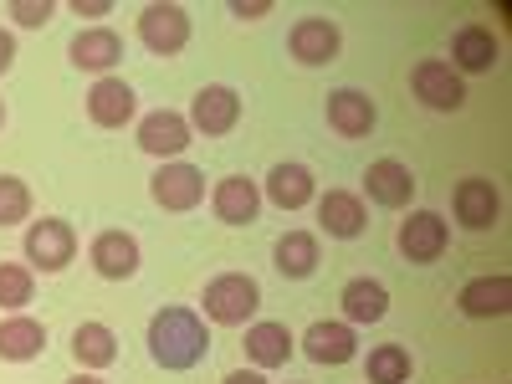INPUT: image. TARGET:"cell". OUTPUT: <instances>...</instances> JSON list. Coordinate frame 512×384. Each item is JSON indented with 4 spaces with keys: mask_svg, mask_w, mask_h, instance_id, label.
I'll return each mask as SVG.
<instances>
[{
    "mask_svg": "<svg viewBox=\"0 0 512 384\" xmlns=\"http://www.w3.org/2000/svg\"><path fill=\"white\" fill-rule=\"evenodd\" d=\"M139 149L154 159H180L190 149V118L175 108H159L139 118Z\"/></svg>",
    "mask_w": 512,
    "mask_h": 384,
    "instance_id": "obj_7",
    "label": "cell"
},
{
    "mask_svg": "<svg viewBox=\"0 0 512 384\" xmlns=\"http://www.w3.org/2000/svg\"><path fill=\"white\" fill-rule=\"evenodd\" d=\"M0 123H6V103H0Z\"/></svg>",
    "mask_w": 512,
    "mask_h": 384,
    "instance_id": "obj_37",
    "label": "cell"
},
{
    "mask_svg": "<svg viewBox=\"0 0 512 384\" xmlns=\"http://www.w3.org/2000/svg\"><path fill=\"white\" fill-rule=\"evenodd\" d=\"M446 241H451V231H446V221L436 216V210H415L410 221H400V256L415 262V267L436 262V256L446 251Z\"/></svg>",
    "mask_w": 512,
    "mask_h": 384,
    "instance_id": "obj_10",
    "label": "cell"
},
{
    "mask_svg": "<svg viewBox=\"0 0 512 384\" xmlns=\"http://www.w3.org/2000/svg\"><path fill=\"white\" fill-rule=\"evenodd\" d=\"M318 226H323L333 241H354V236H364V226H369V210H364V200H359L354 190H328V195L318 200Z\"/></svg>",
    "mask_w": 512,
    "mask_h": 384,
    "instance_id": "obj_13",
    "label": "cell"
},
{
    "mask_svg": "<svg viewBox=\"0 0 512 384\" xmlns=\"http://www.w3.org/2000/svg\"><path fill=\"white\" fill-rule=\"evenodd\" d=\"M118 57H123V41H118L108 26H88V31H77V36H72V62H77V67L108 72Z\"/></svg>",
    "mask_w": 512,
    "mask_h": 384,
    "instance_id": "obj_21",
    "label": "cell"
},
{
    "mask_svg": "<svg viewBox=\"0 0 512 384\" xmlns=\"http://www.w3.org/2000/svg\"><path fill=\"white\" fill-rule=\"evenodd\" d=\"M31 303V267H16V262H0V308H26Z\"/></svg>",
    "mask_w": 512,
    "mask_h": 384,
    "instance_id": "obj_30",
    "label": "cell"
},
{
    "mask_svg": "<svg viewBox=\"0 0 512 384\" xmlns=\"http://www.w3.org/2000/svg\"><path fill=\"white\" fill-rule=\"evenodd\" d=\"M67 384H103V379H93V374H77V379H67Z\"/></svg>",
    "mask_w": 512,
    "mask_h": 384,
    "instance_id": "obj_36",
    "label": "cell"
},
{
    "mask_svg": "<svg viewBox=\"0 0 512 384\" xmlns=\"http://www.w3.org/2000/svg\"><path fill=\"white\" fill-rule=\"evenodd\" d=\"M113 6L108 0H72V16H88V21H98V16H108Z\"/></svg>",
    "mask_w": 512,
    "mask_h": 384,
    "instance_id": "obj_33",
    "label": "cell"
},
{
    "mask_svg": "<svg viewBox=\"0 0 512 384\" xmlns=\"http://www.w3.org/2000/svg\"><path fill=\"white\" fill-rule=\"evenodd\" d=\"M11 16H16L21 26H47V21L57 16V6H52V0H16Z\"/></svg>",
    "mask_w": 512,
    "mask_h": 384,
    "instance_id": "obj_31",
    "label": "cell"
},
{
    "mask_svg": "<svg viewBox=\"0 0 512 384\" xmlns=\"http://www.w3.org/2000/svg\"><path fill=\"white\" fill-rule=\"evenodd\" d=\"M338 303H344L349 323H379L384 313H390V292H384V282H374V277H354Z\"/></svg>",
    "mask_w": 512,
    "mask_h": 384,
    "instance_id": "obj_24",
    "label": "cell"
},
{
    "mask_svg": "<svg viewBox=\"0 0 512 384\" xmlns=\"http://www.w3.org/2000/svg\"><path fill=\"white\" fill-rule=\"evenodd\" d=\"M221 384H267L262 374H256V369H236V374H226Z\"/></svg>",
    "mask_w": 512,
    "mask_h": 384,
    "instance_id": "obj_35",
    "label": "cell"
},
{
    "mask_svg": "<svg viewBox=\"0 0 512 384\" xmlns=\"http://www.w3.org/2000/svg\"><path fill=\"white\" fill-rule=\"evenodd\" d=\"M338 47H344V36H338V26H333L328 16H303V21L292 26V36H287V52L303 62V67H323V62H333Z\"/></svg>",
    "mask_w": 512,
    "mask_h": 384,
    "instance_id": "obj_9",
    "label": "cell"
},
{
    "mask_svg": "<svg viewBox=\"0 0 512 384\" xmlns=\"http://www.w3.org/2000/svg\"><path fill=\"white\" fill-rule=\"evenodd\" d=\"M88 262H93L98 277L123 282V277L139 272V241L128 236V231H103V236H93V246H88Z\"/></svg>",
    "mask_w": 512,
    "mask_h": 384,
    "instance_id": "obj_12",
    "label": "cell"
},
{
    "mask_svg": "<svg viewBox=\"0 0 512 384\" xmlns=\"http://www.w3.org/2000/svg\"><path fill=\"white\" fill-rule=\"evenodd\" d=\"M11 67H16V36L0 31V72H11Z\"/></svg>",
    "mask_w": 512,
    "mask_h": 384,
    "instance_id": "obj_34",
    "label": "cell"
},
{
    "mask_svg": "<svg viewBox=\"0 0 512 384\" xmlns=\"http://www.w3.org/2000/svg\"><path fill=\"white\" fill-rule=\"evenodd\" d=\"M72 354H77L82 369H108L118 359V338H113L108 323H82L72 333Z\"/></svg>",
    "mask_w": 512,
    "mask_h": 384,
    "instance_id": "obj_27",
    "label": "cell"
},
{
    "mask_svg": "<svg viewBox=\"0 0 512 384\" xmlns=\"http://www.w3.org/2000/svg\"><path fill=\"white\" fill-rule=\"evenodd\" d=\"M200 308H205V318H210V323L236 328V323H246L256 308H262V287H256L246 272H221L216 282H205Z\"/></svg>",
    "mask_w": 512,
    "mask_h": 384,
    "instance_id": "obj_2",
    "label": "cell"
},
{
    "mask_svg": "<svg viewBox=\"0 0 512 384\" xmlns=\"http://www.w3.org/2000/svg\"><path fill=\"white\" fill-rule=\"evenodd\" d=\"M461 313L466 318H507L512 313V277H477V282H466L461 287Z\"/></svg>",
    "mask_w": 512,
    "mask_h": 384,
    "instance_id": "obj_18",
    "label": "cell"
},
{
    "mask_svg": "<svg viewBox=\"0 0 512 384\" xmlns=\"http://www.w3.org/2000/svg\"><path fill=\"white\" fill-rule=\"evenodd\" d=\"M451 210H456V221H461L466 231H487V226H497V216H502V195H497L492 180H477V175H472V180L456 185Z\"/></svg>",
    "mask_w": 512,
    "mask_h": 384,
    "instance_id": "obj_11",
    "label": "cell"
},
{
    "mask_svg": "<svg viewBox=\"0 0 512 384\" xmlns=\"http://www.w3.org/2000/svg\"><path fill=\"white\" fill-rule=\"evenodd\" d=\"M149 195H154V205H164V210H195V205L205 200V175H200L195 164L175 159V164H164L159 175L149 180Z\"/></svg>",
    "mask_w": 512,
    "mask_h": 384,
    "instance_id": "obj_8",
    "label": "cell"
},
{
    "mask_svg": "<svg viewBox=\"0 0 512 384\" xmlns=\"http://www.w3.org/2000/svg\"><path fill=\"white\" fill-rule=\"evenodd\" d=\"M364 190H369L374 205L400 210V205H410V195H415V175H410L400 159H374L369 175H364Z\"/></svg>",
    "mask_w": 512,
    "mask_h": 384,
    "instance_id": "obj_16",
    "label": "cell"
},
{
    "mask_svg": "<svg viewBox=\"0 0 512 384\" xmlns=\"http://www.w3.org/2000/svg\"><path fill=\"white\" fill-rule=\"evenodd\" d=\"M292 344H297V338L287 333V323H251L246 328V354L262 364V369L287 364L292 359Z\"/></svg>",
    "mask_w": 512,
    "mask_h": 384,
    "instance_id": "obj_23",
    "label": "cell"
},
{
    "mask_svg": "<svg viewBox=\"0 0 512 384\" xmlns=\"http://www.w3.org/2000/svg\"><path fill=\"white\" fill-rule=\"evenodd\" d=\"M31 216V190L16 175H0V226H21Z\"/></svg>",
    "mask_w": 512,
    "mask_h": 384,
    "instance_id": "obj_29",
    "label": "cell"
},
{
    "mask_svg": "<svg viewBox=\"0 0 512 384\" xmlns=\"http://www.w3.org/2000/svg\"><path fill=\"white\" fill-rule=\"evenodd\" d=\"M497 62V36L487 26H461L451 41V72H492Z\"/></svg>",
    "mask_w": 512,
    "mask_h": 384,
    "instance_id": "obj_19",
    "label": "cell"
},
{
    "mask_svg": "<svg viewBox=\"0 0 512 384\" xmlns=\"http://www.w3.org/2000/svg\"><path fill=\"white\" fill-rule=\"evenodd\" d=\"M41 349H47V328H41L36 318H6L0 323V359L6 364H26Z\"/></svg>",
    "mask_w": 512,
    "mask_h": 384,
    "instance_id": "obj_22",
    "label": "cell"
},
{
    "mask_svg": "<svg viewBox=\"0 0 512 384\" xmlns=\"http://www.w3.org/2000/svg\"><path fill=\"white\" fill-rule=\"evenodd\" d=\"M72 256H77V231L67 221H57V216L31 221V231H26V262L36 272H62Z\"/></svg>",
    "mask_w": 512,
    "mask_h": 384,
    "instance_id": "obj_3",
    "label": "cell"
},
{
    "mask_svg": "<svg viewBox=\"0 0 512 384\" xmlns=\"http://www.w3.org/2000/svg\"><path fill=\"white\" fill-rule=\"evenodd\" d=\"M149 354H154V364L169 369V374L195 369V364L210 354V333H205L200 313H190V308H159V313L149 318Z\"/></svg>",
    "mask_w": 512,
    "mask_h": 384,
    "instance_id": "obj_1",
    "label": "cell"
},
{
    "mask_svg": "<svg viewBox=\"0 0 512 384\" xmlns=\"http://www.w3.org/2000/svg\"><path fill=\"white\" fill-rule=\"evenodd\" d=\"M410 88H415V98H420L425 108H436V113H456V108L466 103V82H461V77L451 72V62H441V57L415 62Z\"/></svg>",
    "mask_w": 512,
    "mask_h": 384,
    "instance_id": "obj_4",
    "label": "cell"
},
{
    "mask_svg": "<svg viewBox=\"0 0 512 384\" xmlns=\"http://www.w3.org/2000/svg\"><path fill=\"white\" fill-rule=\"evenodd\" d=\"M272 256H277V272H282V277L303 282V277H313V267H318V236H313V231H287Z\"/></svg>",
    "mask_w": 512,
    "mask_h": 384,
    "instance_id": "obj_25",
    "label": "cell"
},
{
    "mask_svg": "<svg viewBox=\"0 0 512 384\" xmlns=\"http://www.w3.org/2000/svg\"><path fill=\"white\" fill-rule=\"evenodd\" d=\"M210 205H216V216L226 226H251L256 210H262V190H256V180H246V175H226L216 185V195H210Z\"/></svg>",
    "mask_w": 512,
    "mask_h": 384,
    "instance_id": "obj_17",
    "label": "cell"
},
{
    "mask_svg": "<svg viewBox=\"0 0 512 384\" xmlns=\"http://www.w3.org/2000/svg\"><path fill=\"white\" fill-rule=\"evenodd\" d=\"M139 41L154 52V57H175V52H185V41H190V16H185V6H144V16H139Z\"/></svg>",
    "mask_w": 512,
    "mask_h": 384,
    "instance_id": "obj_5",
    "label": "cell"
},
{
    "mask_svg": "<svg viewBox=\"0 0 512 384\" xmlns=\"http://www.w3.org/2000/svg\"><path fill=\"white\" fill-rule=\"evenodd\" d=\"M374 98L359 93V88H338L328 93V128L333 134H344V139H364L369 128H374Z\"/></svg>",
    "mask_w": 512,
    "mask_h": 384,
    "instance_id": "obj_15",
    "label": "cell"
},
{
    "mask_svg": "<svg viewBox=\"0 0 512 384\" xmlns=\"http://www.w3.org/2000/svg\"><path fill=\"white\" fill-rule=\"evenodd\" d=\"M267 200L282 205V210H303L313 200V175L303 164H277L267 175Z\"/></svg>",
    "mask_w": 512,
    "mask_h": 384,
    "instance_id": "obj_26",
    "label": "cell"
},
{
    "mask_svg": "<svg viewBox=\"0 0 512 384\" xmlns=\"http://www.w3.org/2000/svg\"><path fill=\"white\" fill-rule=\"evenodd\" d=\"M369 384H405L410 379V349L405 344H379L364 364Z\"/></svg>",
    "mask_w": 512,
    "mask_h": 384,
    "instance_id": "obj_28",
    "label": "cell"
},
{
    "mask_svg": "<svg viewBox=\"0 0 512 384\" xmlns=\"http://www.w3.org/2000/svg\"><path fill=\"white\" fill-rule=\"evenodd\" d=\"M134 108H139V98H134V88H128L123 77H98V82H93L88 118H93L98 128H123L128 118H134Z\"/></svg>",
    "mask_w": 512,
    "mask_h": 384,
    "instance_id": "obj_14",
    "label": "cell"
},
{
    "mask_svg": "<svg viewBox=\"0 0 512 384\" xmlns=\"http://www.w3.org/2000/svg\"><path fill=\"white\" fill-rule=\"evenodd\" d=\"M272 11V0H251V6H246V0H236V6H231V16H241V21H262Z\"/></svg>",
    "mask_w": 512,
    "mask_h": 384,
    "instance_id": "obj_32",
    "label": "cell"
},
{
    "mask_svg": "<svg viewBox=\"0 0 512 384\" xmlns=\"http://www.w3.org/2000/svg\"><path fill=\"white\" fill-rule=\"evenodd\" d=\"M303 354L313 364H349L354 359V328L349 323H313L303 333Z\"/></svg>",
    "mask_w": 512,
    "mask_h": 384,
    "instance_id": "obj_20",
    "label": "cell"
},
{
    "mask_svg": "<svg viewBox=\"0 0 512 384\" xmlns=\"http://www.w3.org/2000/svg\"><path fill=\"white\" fill-rule=\"evenodd\" d=\"M236 123H241V98H236V88H226V82H210V88H200V93H195L190 128H200L205 139L231 134Z\"/></svg>",
    "mask_w": 512,
    "mask_h": 384,
    "instance_id": "obj_6",
    "label": "cell"
}]
</instances>
